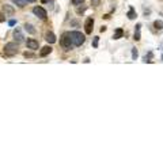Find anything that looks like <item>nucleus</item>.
<instances>
[{
  "label": "nucleus",
  "mask_w": 163,
  "mask_h": 163,
  "mask_svg": "<svg viewBox=\"0 0 163 163\" xmlns=\"http://www.w3.org/2000/svg\"><path fill=\"white\" fill-rule=\"evenodd\" d=\"M69 36H71V40H72L73 46H80V45H83L84 41H86V36L80 31H71L69 33Z\"/></svg>",
  "instance_id": "f257e3e1"
},
{
  "label": "nucleus",
  "mask_w": 163,
  "mask_h": 163,
  "mask_svg": "<svg viewBox=\"0 0 163 163\" xmlns=\"http://www.w3.org/2000/svg\"><path fill=\"white\" fill-rule=\"evenodd\" d=\"M60 45L64 50H71L73 44H72V40H71V36L69 33H63V36L60 38Z\"/></svg>",
  "instance_id": "f03ea898"
},
{
  "label": "nucleus",
  "mask_w": 163,
  "mask_h": 163,
  "mask_svg": "<svg viewBox=\"0 0 163 163\" xmlns=\"http://www.w3.org/2000/svg\"><path fill=\"white\" fill-rule=\"evenodd\" d=\"M18 52H19V49H18V44H15V42H8L4 46V55L8 57H14Z\"/></svg>",
  "instance_id": "7ed1b4c3"
},
{
  "label": "nucleus",
  "mask_w": 163,
  "mask_h": 163,
  "mask_svg": "<svg viewBox=\"0 0 163 163\" xmlns=\"http://www.w3.org/2000/svg\"><path fill=\"white\" fill-rule=\"evenodd\" d=\"M33 12H34V15L38 16V18H40V19H42V20H45L46 18H48V14H46V11H45L42 7H40V6H37V7L33 8Z\"/></svg>",
  "instance_id": "20e7f679"
},
{
  "label": "nucleus",
  "mask_w": 163,
  "mask_h": 163,
  "mask_svg": "<svg viewBox=\"0 0 163 163\" xmlns=\"http://www.w3.org/2000/svg\"><path fill=\"white\" fill-rule=\"evenodd\" d=\"M92 29H94V18L92 16H88L86 19V23H84V30H86V34H91Z\"/></svg>",
  "instance_id": "39448f33"
},
{
  "label": "nucleus",
  "mask_w": 163,
  "mask_h": 163,
  "mask_svg": "<svg viewBox=\"0 0 163 163\" xmlns=\"http://www.w3.org/2000/svg\"><path fill=\"white\" fill-rule=\"evenodd\" d=\"M26 45H27V48L31 49V50H36V49H38V46H40L38 41L34 40V38H29V40L26 41Z\"/></svg>",
  "instance_id": "423d86ee"
},
{
  "label": "nucleus",
  "mask_w": 163,
  "mask_h": 163,
  "mask_svg": "<svg viewBox=\"0 0 163 163\" xmlns=\"http://www.w3.org/2000/svg\"><path fill=\"white\" fill-rule=\"evenodd\" d=\"M133 40H135V41H140V40H141V24H140V23H137V24L135 26Z\"/></svg>",
  "instance_id": "0eeeda50"
},
{
  "label": "nucleus",
  "mask_w": 163,
  "mask_h": 163,
  "mask_svg": "<svg viewBox=\"0 0 163 163\" xmlns=\"http://www.w3.org/2000/svg\"><path fill=\"white\" fill-rule=\"evenodd\" d=\"M14 37H15L16 44H20V42H23L24 41V37H23V34H22V31H20L19 29H15V30H14Z\"/></svg>",
  "instance_id": "6e6552de"
},
{
  "label": "nucleus",
  "mask_w": 163,
  "mask_h": 163,
  "mask_svg": "<svg viewBox=\"0 0 163 163\" xmlns=\"http://www.w3.org/2000/svg\"><path fill=\"white\" fill-rule=\"evenodd\" d=\"M14 12H15V10H14L12 6H8V4H4L3 6V14H6V16L7 15H14Z\"/></svg>",
  "instance_id": "1a4fd4ad"
},
{
  "label": "nucleus",
  "mask_w": 163,
  "mask_h": 163,
  "mask_svg": "<svg viewBox=\"0 0 163 163\" xmlns=\"http://www.w3.org/2000/svg\"><path fill=\"white\" fill-rule=\"evenodd\" d=\"M45 40H46V42H49V44H55L56 41V36L53 34L52 31H48L46 34H45Z\"/></svg>",
  "instance_id": "9d476101"
},
{
  "label": "nucleus",
  "mask_w": 163,
  "mask_h": 163,
  "mask_svg": "<svg viewBox=\"0 0 163 163\" xmlns=\"http://www.w3.org/2000/svg\"><path fill=\"white\" fill-rule=\"evenodd\" d=\"M50 52H52V48H50L49 45H46V46H44V48L40 50V56L41 57H45V56H48Z\"/></svg>",
  "instance_id": "9b49d317"
},
{
  "label": "nucleus",
  "mask_w": 163,
  "mask_h": 163,
  "mask_svg": "<svg viewBox=\"0 0 163 163\" xmlns=\"http://www.w3.org/2000/svg\"><path fill=\"white\" fill-rule=\"evenodd\" d=\"M122 36H124V30H122V29H121V27L115 29L114 34H113V40H120V38H122Z\"/></svg>",
  "instance_id": "f8f14e48"
},
{
  "label": "nucleus",
  "mask_w": 163,
  "mask_h": 163,
  "mask_svg": "<svg viewBox=\"0 0 163 163\" xmlns=\"http://www.w3.org/2000/svg\"><path fill=\"white\" fill-rule=\"evenodd\" d=\"M127 16H128V19H136V16H137V14H136V11H135V8L132 7V6H129V11H128V14H127Z\"/></svg>",
  "instance_id": "ddd939ff"
},
{
  "label": "nucleus",
  "mask_w": 163,
  "mask_h": 163,
  "mask_svg": "<svg viewBox=\"0 0 163 163\" xmlns=\"http://www.w3.org/2000/svg\"><path fill=\"white\" fill-rule=\"evenodd\" d=\"M154 29H155V30H158V31H162V30H163V20L156 19L155 22H154Z\"/></svg>",
  "instance_id": "4468645a"
},
{
  "label": "nucleus",
  "mask_w": 163,
  "mask_h": 163,
  "mask_svg": "<svg viewBox=\"0 0 163 163\" xmlns=\"http://www.w3.org/2000/svg\"><path fill=\"white\" fill-rule=\"evenodd\" d=\"M24 30H26L27 33H30V34H36V29L33 27V24H30V23L24 24Z\"/></svg>",
  "instance_id": "2eb2a0df"
},
{
  "label": "nucleus",
  "mask_w": 163,
  "mask_h": 163,
  "mask_svg": "<svg viewBox=\"0 0 163 163\" xmlns=\"http://www.w3.org/2000/svg\"><path fill=\"white\" fill-rule=\"evenodd\" d=\"M152 57H154V53H152V52H148V55L144 56V63H151V61H152Z\"/></svg>",
  "instance_id": "dca6fc26"
},
{
  "label": "nucleus",
  "mask_w": 163,
  "mask_h": 163,
  "mask_svg": "<svg viewBox=\"0 0 163 163\" xmlns=\"http://www.w3.org/2000/svg\"><path fill=\"white\" fill-rule=\"evenodd\" d=\"M12 1H14V3H15L18 7H20V8L24 7V6H26V3H27L26 0H12Z\"/></svg>",
  "instance_id": "f3484780"
},
{
  "label": "nucleus",
  "mask_w": 163,
  "mask_h": 163,
  "mask_svg": "<svg viewBox=\"0 0 163 163\" xmlns=\"http://www.w3.org/2000/svg\"><path fill=\"white\" fill-rule=\"evenodd\" d=\"M137 57H139V52L136 48H133L132 49V60H137Z\"/></svg>",
  "instance_id": "a211bd4d"
},
{
  "label": "nucleus",
  "mask_w": 163,
  "mask_h": 163,
  "mask_svg": "<svg viewBox=\"0 0 163 163\" xmlns=\"http://www.w3.org/2000/svg\"><path fill=\"white\" fill-rule=\"evenodd\" d=\"M98 42H99V37H94V41H92V46H94V48H98Z\"/></svg>",
  "instance_id": "6ab92c4d"
},
{
  "label": "nucleus",
  "mask_w": 163,
  "mask_h": 163,
  "mask_svg": "<svg viewBox=\"0 0 163 163\" xmlns=\"http://www.w3.org/2000/svg\"><path fill=\"white\" fill-rule=\"evenodd\" d=\"M84 0H72V4L73 6H80V4H83Z\"/></svg>",
  "instance_id": "aec40b11"
},
{
  "label": "nucleus",
  "mask_w": 163,
  "mask_h": 163,
  "mask_svg": "<svg viewBox=\"0 0 163 163\" xmlns=\"http://www.w3.org/2000/svg\"><path fill=\"white\" fill-rule=\"evenodd\" d=\"M101 4V0H91V6L92 7H98Z\"/></svg>",
  "instance_id": "412c9836"
},
{
  "label": "nucleus",
  "mask_w": 163,
  "mask_h": 163,
  "mask_svg": "<svg viewBox=\"0 0 163 163\" xmlns=\"http://www.w3.org/2000/svg\"><path fill=\"white\" fill-rule=\"evenodd\" d=\"M24 57H26V59H31V57H34V55H33V53H29V52H24Z\"/></svg>",
  "instance_id": "4be33fe9"
},
{
  "label": "nucleus",
  "mask_w": 163,
  "mask_h": 163,
  "mask_svg": "<svg viewBox=\"0 0 163 163\" xmlns=\"http://www.w3.org/2000/svg\"><path fill=\"white\" fill-rule=\"evenodd\" d=\"M3 20H6V16H4V14L1 12V14H0V22H3Z\"/></svg>",
  "instance_id": "5701e85b"
},
{
  "label": "nucleus",
  "mask_w": 163,
  "mask_h": 163,
  "mask_svg": "<svg viewBox=\"0 0 163 163\" xmlns=\"http://www.w3.org/2000/svg\"><path fill=\"white\" fill-rule=\"evenodd\" d=\"M8 24H10V26H14V24H16V22L12 19V20H10V22H8Z\"/></svg>",
  "instance_id": "b1692460"
},
{
  "label": "nucleus",
  "mask_w": 163,
  "mask_h": 163,
  "mask_svg": "<svg viewBox=\"0 0 163 163\" xmlns=\"http://www.w3.org/2000/svg\"><path fill=\"white\" fill-rule=\"evenodd\" d=\"M104 31H106V27H105V26H102V27H101V33H104Z\"/></svg>",
  "instance_id": "393cba45"
},
{
  "label": "nucleus",
  "mask_w": 163,
  "mask_h": 163,
  "mask_svg": "<svg viewBox=\"0 0 163 163\" xmlns=\"http://www.w3.org/2000/svg\"><path fill=\"white\" fill-rule=\"evenodd\" d=\"M26 1H30V3H34L36 0H26Z\"/></svg>",
  "instance_id": "a878e982"
}]
</instances>
